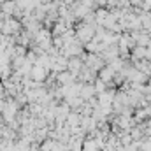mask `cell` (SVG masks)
Instances as JSON below:
<instances>
[{
    "instance_id": "obj_1",
    "label": "cell",
    "mask_w": 151,
    "mask_h": 151,
    "mask_svg": "<svg viewBox=\"0 0 151 151\" xmlns=\"http://www.w3.org/2000/svg\"><path fill=\"white\" fill-rule=\"evenodd\" d=\"M74 32H76V39L84 46L88 44L91 39L95 37V25H84V23H77L74 27Z\"/></svg>"
},
{
    "instance_id": "obj_2",
    "label": "cell",
    "mask_w": 151,
    "mask_h": 151,
    "mask_svg": "<svg viewBox=\"0 0 151 151\" xmlns=\"http://www.w3.org/2000/svg\"><path fill=\"white\" fill-rule=\"evenodd\" d=\"M114 97H116V90H114V88H107L104 93L97 95V102H99V107H111V106H113Z\"/></svg>"
},
{
    "instance_id": "obj_3",
    "label": "cell",
    "mask_w": 151,
    "mask_h": 151,
    "mask_svg": "<svg viewBox=\"0 0 151 151\" xmlns=\"http://www.w3.org/2000/svg\"><path fill=\"white\" fill-rule=\"evenodd\" d=\"M19 21H16V19H11V18H5V21L2 23V34H5V35H16L18 32H19Z\"/></svg>"
},
{
    "instance_id": "obj_4",
    "label": "cell",
    "mask_w": 151,
    "mask_h": 151,
    "mask_svg": "<svg viewBox=\"0 0 151 151\" xmlns=\"http://www.w3.org/2000/svg\"><path fill=\"white\" fill-rule=\"evenodd\" d=\"M46 76H47V70H46L44 67H40V65H34L32 70H30V79L35 81V83H39V84L46 79Z\"/></svg>"
},
{
    "instance_id": "obj_5",
    "label": "cell",
    "mask_w": 151,
    "mask_h": 151,
    "mask_svg": "<svg viewBox=\"0 0 151 151\" xmlns=\"http://www.w3.org/2000/svg\"><path fill=\"white\" fill-rule=\"evenodd\" d=\"M83 67H84V63H83L81 58H69V62H67V70H69L72 76H76V77H77V74L81 72Z\"/></svg>"
},
{
    "instance_id": "obj_6",
    "label": "cell",
    "mask_w": 151,
    "mask_h": 151,
    "mask_svg": "<svg viewBox=\"0 0 151 151\" xmlns=\"http://www.w3.org/2000/svg\"><path fill=\"white\" fill-rule=\"evenodd\" d=\"M114 74H116V72H114L113 69H111L109 65H106V67H104L102 70H99V74H97V77H99L100 81H104L106 84H111V83H113V77H114Z\"/></svg>"
},
{
    "instance_id": "obj_7",
    "label": "cell",
    "mask_w": 151,
    "mask_h": 151,
    "mask_svg": "<svg viewBox=\"0 0 151 151\" xmlns=\"http://www.w3.org/2000/svg\"><path fill=\"white\" fill-rule=\"evenodd\" d=\"M79 97H81L84 102H86V100H90L91 97H97L93 84H83V88H81V91H79Z\"/></svg>"
},
{
    "instance_id": "obj_8",
    "label": "cell",
    "mask_w": 151,
    "mask_h": 151,
    "mask_svg": "<svg viewBox=\"0 0 151 151\" xmlns=\"http://www.w3.org/2000/svg\"><path fill=\"white\" fill-rule=\"evenodd\" d=\"M65 104L70 107V111H76V113H79V109L83 107L84 100H83L81 97H69V99H65Z\"/></svg>"
},
{
    "instance_id": "obj_9",
    "label": "cell",
    "mask_w": 151,
    "mask_h": 151,
    "mask_svg": "<svg viewBox=\"0 0 151 151\" xmlns=\"http://www.w3.org/2000/svg\"><path fill=\"white\" fill-rule=\"evenodd\" d=\"M81 151H97V144L93 139H84L83 141V146H81Z\"/></svg>"
},
{
    "instance_id": "obj_10",
    "label": "cell",
    "mask_w": 151,
    "mask_h": 151,
    "mask_svg": "<svg viewBox=\"0 0 151 151\" xmlns=\"http://www.w3.org/2000/svg\"><path fill=\"white\" fill-rule=\"evenodd\" d=\"M93 88H95V93H97V95H100V93H104V91L107 90V84L97 77V79L93 81Z\"/></svg>"
},
{
    "instance_id": "obj_11",
    "label": "cell",
    "mask_w": 151,
    "mask_h": 151,
    "mask_svg": "<svg viewBox=\"0 0 151 151\" xmlns=\"http://www.w3.org/2000/svg\"><path fill=\"white\" fill-rule=\"evenodd\" d=\"M142 2H144V0H128V4H130V5H135V7H141Z\"/></svg>"
},
{
    "instance_id": "obj_12",
    "label": "cell",
    "mask_w": 151,
    "mask_h": 151,
    "mask_svg": "<svg viewBox=\"0 0 151 151\" xmlns=\"http://www.w3.org/2000/svg\"><path fill=\"white\" fill-rule=\"evenodd\" d=\"M97 151H102V150H97Z\"/></svg>"
}]
</instances>
